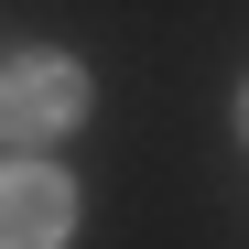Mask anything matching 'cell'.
Segmentation results:
<instances>
[{
    "instance_id": "cell-3",
    "label": "cell",
    "mask_w": 249,
    "mask_h": 249,
    "mask_svg": "<svg viewBox=\"0 0 249 249\" xmlns=\"http://www.w3.org/2000/svg\"><path fill=\"white\" fill-rule=\"evenodd\" d=\"M238 141H249V87H238Z\"/></svg>"
},
{
    "instance_id": "cell-1",
    "label": "cell",
    "mask_w": 249,
    "mask_h": 249,
    "mask_svg": "<svg viewBox=\"0 0 249 249\" xmlns=\"http://www.w3.org/2000/svg\"><path fill=\"white\" fill-rule=\"evenodd\" d=\"M87 119V65L76 54H11L0 65V141H65Z\"/></svg>"
},
{
    "instance_id": "cell-2",
    "label": "cell",
    "mask_w": 249,
    "mask_h": 249,
    "mask_svg": "<svg viewBox=\"0 0 249 249\" xmlns=\"http://www.w3.org/2000/svg\"><path fill=\"white\" fill-rule=\"evenodd\" d=\"M76 238V174L65 162H0V249H65Z\"/></svg>"
}]
</instances>
